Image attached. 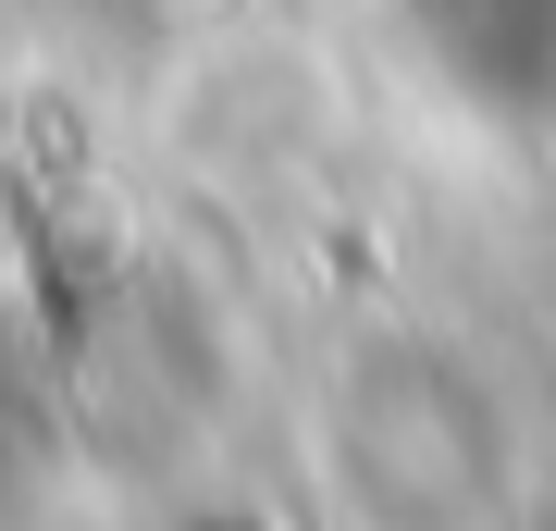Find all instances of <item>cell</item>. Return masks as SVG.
Instances as JSON below:
<instances>
[{
	"label": "cell",
	"mask_w": 556,
	"mask_h": 531,
	"mask_svg": "<svg viewBox=\"0 0 556 531\" xmlns=\"http://www.w3.org/2000/svg\"><path fill=\"white\" fill-rule=\"evenodd\" d=\"M334 482H346V507H371V531H408V494H420V531H470V507L495 494V445L470 420V383L408 346L346 358Z\"/></svg>",
	"instance_id": "1"
}]
</instances>
